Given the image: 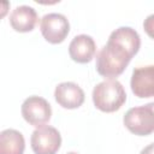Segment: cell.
<instances>
[{
  "label": "cell",
  "mask_w": 154,
  "mask_h": 154,
  "mask_svg": "<svg viewBox=\"0 0 154 154\" xmlns=\"http://www.w3.org/2000/svg\"><path fill=\"white\" fill-rule=\"evenodd\" d=\"M140 154H154V142H152L148 146H146L144 148H142Z\"/></svg>",
  "instance_id": "cell-13"
},
{
  "label": "cell",
  "mask_w": 154,
  "mask_h": 154,
  "mask_svg": "<svg viewBox=\"0 0 154 154\" xmlns=\"http://www.w3.org/2000/svg\"><path fill=\"white\" fill-rule=\"evenodd\" d=\"M54 99L61 107L73 109L84 102V91L75 82H61L55 87Z\"/></svg>",
  "instance_id": "cell-8"
},
{
  "label": "cell",
  "mask_w": 154,
  "mask_h": 154,
  "mask_svg": "<svg viewBox=\"0 0 154 154\" xmlns=\"http://www.w3.org/2000/svg\"><path fill=\"white\" fill-rule=\"evenodd\" d=\"M20 113L25 122L38 128L49 122L52 116V107L46 99L37 95H31L23 101Z\"/></svg>",
  "instance_id": "cell-6"
},
{
  "label": "cell",
  "mask_w": 154,
  "mask_h": 154,
  "mask_svg": "<svg viewBox=\"0 0 154 154\" xmlns=\"http://www.w3.org/2000/svg\"><path fill=\"white\" fill-rule=\"evenodd\" d=\"M66 154H78V153H76V152H69V153H66Z\"/></svg>",
  "instance_id": "cell-14"
},
{
  "label": "cell",
  "mask_w": 154,
  "mask_h": 154,
  "mask_svg": "<svg viewBox=\"0 0 154 154\" xmlns=\"http://www.w3.org/2000/svg\"><path fill=\"white\" fill-rule=\"evenodd\" d=\"M143 29L148 34V36L154 40V13H150L146 17V19L143 20Z\"/></svg>",
  "instance_id": "cell-12"
},
{
  "label": "cell",
  "mask_w": 154,
  "mask_h": 154,
  "mask_svg": "<svg viewBox=\"0 0 154 154\" xmlns=\"http://www.w3.org/2000/svg\"><path fill=\"white\" fill-rule=\"evenodd\" d=\"M30 144L35 154H55L61 146V135L54 126L42 125L32 131Z\"/></svg>",
  "instance_id": "cell-4"
},
{
  "label": "cell",
  "mask_w": 154,
  "mask_h": 154,
  "mask_svg": "<svg viewBox=\"0 0 154 154\" xmlns=\"http://www.w3.org/2000/svg\"><path fill=\"white\" fill-rule=\"evenodd\" d=\"M96 52V43L90 35L79 34L76 35L69 45L70 58L79 64L91 61Z\"/></svg>",
  "instance_id": "cell-9"
},
{
  "label": "cell",
  "mask_w": 154,
  "mask_h": 154,
  "mask_svg": "<svg viewBox=\"0 0 154 154\" xmlns=\"http://www.w3.org/2000/svg\"><path fill=\"white\" fill-rule=\"evenodd\" d=\"M41 34L46 41L57 45L61 43L70 31V23L66 16L58 12L45 14L40 20Z\"/></svg>",
  "instance_id": "cell-5"
},
{
  "label": "cell",
  "mask_w": 154,
  "mask_h": 154,
  "mask_svg": "<svg viewBox=\"0 0 154 154\" xmlns=\"http://www.w3.org/2000/svg\"><path fill=\"white\" fill-rule=\"evenodd\" d=\"M25 140L16 129H5L0 132V154H23Z\"/></svg>",
  "instance_id": "cell-11"
},
{
  "label": "cell",
  "mask_w": 154,
  "mask_h": 154,
  "mask_svg": "<svg viewBox=\"0 0 154 154\" xmlns=\"http://www.w3.org/2000/svg\"><path fill=\"white\" fill-rule=\"evenodd\" d=\"M141 47V37L131 26L114 29L106 45L96 54V71L105 78H114L124 72Z\"/></svg>",
  "instance_id": "cell-1"
},
{
  "label": "cell",
  "mask_w": 154,
  "mask_h": 154,
  "mask_svg": "<svg viewBox=\"0 0 154 154\" xmlns=\"http://www.w3.org/2000/svg\"><path fill=\"white\" fill-rule=\"evenodd\" d=\"M130 87L140 99L154 97V65H143L134 69Z\"/></svg>",
  "instance_id": "cell-7"
},
{
  "label": "cell",
  "mask_w": 154,
  "mask_h": 154,
  "mask_svg": "<svg viewBox=\"0 0 154 154\" xmlns=\"http://www.w3.org/2000/svg\"><path fill=\"white\" fill-rule=\"evenodd\" d=\"M37 12L29 5H19L10 14V24L18 32L31 31L37 23Z\"/></svg>",
  "instance_id": "cell-10"
},
{
  "label": "cell",
  "mask_w": 154,
  "mask_h": 154,
  "mask_svg": "<svg viewBox=\"0 0 154 154\" xmlns=\"http://www.w3.org/2000/svg\"><path fill=\"white\" fill-rule=\"evenodd\" d=\"M91 97L97 109L111 113L118 111L124 105L126 101V93L119 81L107 78L94 87Z\"/></svg>",
  "instance_id": "cell-2"
},
{
  "label": "cell",
  "mask_w": 154,
  "mask_h": 154,
  "mask_svg": "<svg viewBox=\"0 0 154 154\" xmlns=\"http://www.w3.org/2000/svg\"><path fill=\"white\" fill-rule=\"evenodd\" d=\"M123 123L130 132L137 136L154 132V101L129 108L123 117Z\"/></svg>",
  "instance_id": "cell-3"
}]
</instances>
